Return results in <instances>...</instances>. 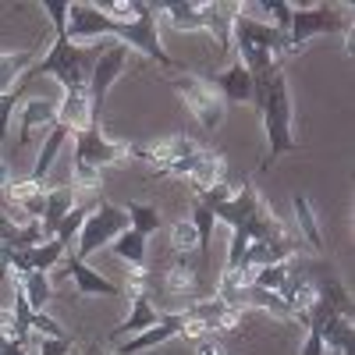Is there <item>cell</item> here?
I'll return each mask as SVG.
<instances>
[{
    "mask_svg": "<svg viewBox=\"0 0 355 355\" xmlns=\"http://www.w3.org/2000/svg\"><path fill=\"white\" fill-rule=\"evenodd\" d=\"M220 224H227L239 239L245 242H266V245H274V249H284V252H295V242H291V234L274 220V214L266 210V202L259 199V192L252 185H242V189H234L231 199L217 202V206H206Z\"/></svg>",
    "mask_w": 355,
    "mask_h": 355,
    "instance_id": "cell-1",
    "label": "cell"
},
{
    "mask_svg": "<svg viewBox=\"0 0 355 355\" xmlns=\"http://www.w3.org/2000/svg\"><path fill=\"white\" fill-rule=\"evenodd\" d=\"M231 53L252 78L281 68V57H288V36L277 33L270 21H259L252 4H239L231 18Z\"/></svg>",
    "mask_w": 355,
    "mask_h": 355,
    "instance_id": "cell-2",
    "label": "cell"
},
{
    "mask_svg": "<svg viewBox=\"0 0 355 355\" xmlns=\"http://www.w3.org/2000/svg\"><path fill=\"white\" fill-rule=\"evenodd\" d=\"M252 107L263 117V128H266V146H270L266 157L274 160V157L291 153L299 142L291 135V96H288L284 68H274V71L252 78Z\"/></svg>",
    "mask_w": 355,
    "mask_h": 355,
    "instance_id": "cell-3",
    "label": "cell"
},
{
    "mask_svg": "<svg viewBox=\"0 0 355 355\" xmlns=\"http://www.w3.org/2000/svg\"><path fill=\"white\" fill-rule=\"evenodd\" d=\"M93 64H96L93 53L75 46L68 40V33H57L53 36V50L43 57V61H36L33 68H28L18 78V85H28V82L40 78V75H53L57 82L64 85V93H75V89H85L89 85V71H93Z\"/></svg>",
    "mask_w": 355,
    "mask_h": 355,
    "instance_id": "cell-4",
    "label": "cell"
},
{
    "mask_svg": "<svg viewBox=\"0 0 355 355\" xmlns=\"http://www.w3.org/2000/svg\"><path fill=\"white\" fill-rule=\"evenodd\" d=\"M352 28V21L345 18V8H331V4H291V25H288V57L299 53L313 36H345Z\"/></svg>",
    "mask_w": 355,
    "mask_h": 355,
    "instance_id": "cell-5",
    "label": "cell"
},
{
    "mask_svg": "<svg viewBox=\"0 0 355 355\" xmlns=\"http://www.w3.org/2000/svg\"><path fill=\"white\" fill-rule=\"evenodd\" d=\"M107 33H114V36H121V43L132 50H142L150 61H157V64H164V68H178L174 64V57H167L164 53V46H160V25H157V15H153V8L150 4H139V15L132 18V21H114V18H107L103 21V36Z\"/></svg>",
    "mask_w": 355,
    "mask_h": 355,
    "instance_id": "cell-6",
    "label": "cell"
},
{
    "mask_svg": "<svg viewBox=\"0 0 355 355\" xmlns=\"http://www.w3.org/2000/svg\"><path fill=\"white\" fill-rule=\"evenodd\" d=\"M121 231H128V214L125 206H114V202H96L89 217L82 220V234H78V249H68L78 263H85L96 249H103L107 242H114Z\"/></svg>",
    "mask_w": 355,
    "mask_h": 355,
    "instance_id": "cell-7",
    "label": "cell"
},
{
    "mask_svg": "<svg viewBox=\"0 0 355 355\" xmlns=\"http://www.w3.org/2000/svg\"><path fill=\"white\" fill-rule=\"evenodd\" d=\"M167 85L182 96L185 110L196 117V121L206 128V132H217L224 125V100L220 93L206 82L202 75H185V78H167Z\"/></svg>",
    "mask_w": 355,
    "mask_h": 355,
    "instance_id": "cell-8",
    "label": "cell"
},
{
    "mask_svg": "<svg viewBox=\"0 0 355 355\" xmlns=\"http://www.w3.org/2000/svg\"><path fill=\"white\" fill-rule=\"evenodd\" d=\"M135 150H139V146L114 142L100 128H85L78 135V146H75V167H96V171H103L107 164L121 167V164H132L135 160Z\"/></svg>",
    "mask_w": 355,
    "mask_h": 355,
    "instance_id": "cell-9",
    "label": "cell"
},
{
    "mask_svg": "<svg viewBox=\"0 0 355 355\" xmlns=\"http://www.w3.org/2000/svg\"><path fill=\"white\" fill-rule=\"evenodd\" d=\"M202 146L185 135V132H174V135H164L157 139L153 146H139L135 150V160H146V164H153V178H167L174 171L178 160H189L192 153H199Z\"/></svg>",
    "mask_w": 355,
    "mask_h": 355,
    "instance_id": "cell-10",
    "label": "cell"
},
{
    "mask_svg": "<svg viewBox=\"0 0 355 355\" xmlns=\"http://www.w3.org/2000/svg\"><path fill=\"white\" fill-rule=\"evenodd\" d=\"M128 61V46L125 43H110L100 57H96V64L93 71H89V100H93V117L103 125V103H107V89L114 85V78L121 75Z\"/></svg>",
    "mask_w": 355,
    "mask_h": 355,
    "instance_id": "cell-11",
    "label": "cell"
},
{
    "mask_svg": "<svg viewBox=\"0 0 355 355\" xmlns=\"http://www.w3.org/2000/svg\"><path fill=\"white\" fill-rule=\"evenodd\" d=\"M182 327H185V313L178 309V313H164L150 331H142V334H135V338H125V341H117V355H135V352H150V348H157V345H164V341H171V338H178L182 334Z\"/></svg>",
    "mask_w": 355,
    "mask_h": 355,
    "instance_id": "cell-12",
    "label": "cell"
},
{
    "mask_svg": "<svg viewBox=\"0 0 355 355\" xmlns=\"http://www.w3.org/2000/svg\"><path fill=\"white\" fill-rule=\"evenodd\" d=\"M202 78L217 89L224 103H252V75L239 61H231V68L210 71V75H202Z\"/></svg>",
    "mask_w": 355,
    "mask_h": 355,
    "instance_id": "cell-13",
    "label": "cell"
},
{
    "mask_svg": "<svg viewBox=\"0 0 355 355\" xmlns=\"http://www.w3.org/2000/svg\"><path fill=\"white\" fill-rule=\"evenodd\" d=\"M189 182L196 185V192H206V189H214L220 182H227V164H224V153L217 150H202L196 153L192 160V174H189Z\"/></svg>",
    "mask_w": 355,
    "mask_h": 355,
    "instance_id": "cell-14",
    "label": "cell"
},
{
    "mask_svg": "<svg viewBox=\"0 0 355 355\" xmlns=\"http://www.w3.org/2000/svg\"><path fill=\"white\" fill-rule=\"evenodd\" d=\"M75 210V192L71 185H61V189H46V202H43V217H40V227L46 239H53V231L61 227V220Z\"/></svg>",
    "mask_w": 355,
    "mask_h": 355,
    "instance_id": "cell-15",
    "label": "cell"
},
{
    "mask_svg": "<svg viewBox=\"0 0 355 355\" xmlns=\"http://www.w3.org/2000/svg\"><path fill=\"white\" fill-rule=\"evenodd\" d=\"M64 274L75 281V288H78L82 295H107V299H117V295H121V284L100 277L96 270H89L85 263H78L75 256H68V270H64Z\"/></svg>",
    "mask_w": 355,
    "mask_h": 355,
    "instance_id": "cell-16",
    "label": "cell"
},
{
    "mask_svg": "<svg viewBox=\"0 0 355 355\" xmlns=\"http://www.w3.org/2000/svg\"><path fill=\"white\" fill-rule=\"evenodd\" d=\"M157 320L160 316L153 309V299H135L132 302V313L125 316V323H117V327L107 334V341H125L128 334H142V331H150Z\"/></svg>",
    "mask_w": 355,
    "mask_h": 355,
    "instance_id": "cell-17",
    "label": "cell"
},
{
    "mask_svg": "<svg viewBox=\"0 0 355 355\" xmlns=\"http://www.w3.org/2000/svg\"><path fill=\"white\" fill-rule=\"evenodd\" d=\"M33 68V50H11V53H0V96L11 93L18 85V78Z\"/></svg>",
    "mask_w": 355,
    "mask_h": 355,
    "instance_id": "cell-18",
    "label": "cell"
},
{
    "mask_svg": "<svg viewBox=\"0 0 355 355\" xmlns=\"http://www.w3.org/2000/svg\"><path fill=\"white\" fill-rule=\"evenodd\" d=\"M71 132L64 128V125H53L50 132H46V142H43V150H40V157H36V167H33V182H46V174H50V167H53V157L61 153V146H64V139H68Z\"/></svg>",
    "mask_w": 355,
    "mask_h": 355,
    "instance_id": "cell-19",
    "label": "cell"
},
{
    "mask_svg": "<svg viewBox=\"0 0 355 355\" xmlns=\"http://www.w3.org/2000/svg\"><path fill=\"white\" fill-rule=\"evenodd\" d=\"M192 227H196V234H199V263L210 270V242H214V227H217V217L206 210V206L196 199L192 202Z\"/></svg>",
    "mask_w": 355,
    "mask_h": 355,
    "instance_id": "cell-20",
    "label": "cell"
},
{
    "mask_svg": "<svg viewBox=\"0 0 355 355\" xmlns=\"http://www.w3.org/2000/svg\"><path fill=\"white\" fill-rule=\"evenodd\" d=\"M36 125H46V132L57 125V107L46 103V100H28L25 110H21V146L33 139V128Z\"/></svg>",
    "mask_w": 355,
    "mask_h": 355,
    "instance_id": "cell-21",
    "label": "cell"
},
{
    "mask_svg": "<svg viewBox=\"0 0 355 355\" xmlns=\"http://www.w3.org/2000/svg\"><path fill=\"white\" fill-rule=\"evenodd\" d=\"M291 206H295V224H299V234L313 249H323V234H320V224H316V214H313V202L302 192H295Z\"/></svg>",
    "mask_w": 355,
    "mask_h": 355,
    "instance_id": "cell-22",
    "label": "cell"
},
{
    "mask_svg": "<svg viewBox=\"0 0 355 355\" xmlns=\"http://www.w3.org/2000/svg\"><path fill=\"white\" fill-rule=\"evenodd\" d=\"M114 245V256L121 259V263H128V266H146V234H139V231H121L117 239L110 242Z\"/></svg>",
    "mask_w": 355,
    "mask_h": 355,
    "instance_id": "cell-23",
    "label": "cell"
},
{
    "mask_svg": "<svg viewBox=\"0 0 355 355\" xmlns=\"http://www.w3.org/2000/svg\"><path fill=\"white\" fill-rule=\"evenodd\" d=\"M125 214H128V227L132 231H139V234H157L160 227H164V220H160V214L153 210V206H142V202H128L125 206Z\"/></svg>",
    "mask_w": 355,
    "mask_h": 355,
    "instance_id": "cell-24",
    "label": "cell"
},
{
    "mask_svg": "<svg viewBox=\"0 0 355 355\" xmlns=\"http://www.w3.org/2000/svg\"><path fill=\"white\" fill-rule=\"evenodd\" d=\"M171 249H174V256H192V249L199 252V234H196L192 220H174L171 224Z\"/></svg>",
    "mask_w": 355,
    "mask_h": 355,
    "instance_id": "cell-25",
    "label": "cell"
},
{
    "mask_svg": "<svg viewBox=\"0 0 355 355\" xmlns=\"http://www.w3.org/2000/svg\"><path fill=\"white\" fill-rule=\"evenodd\" d=\"M89 210H93V206H75V210L61 220V227H57L53 231V239L57 242H61L64 249H71V239H75V234H78V227H82V220L89 217Z\"/></svg>",
    "mask_w": 355,
    "mask_h": 355,
    "instance_id": "cell-26",
    "label": "cell"
},
{
    "mask_svg": "<svg viewBox=\"0 0 355 355\" xmlns=\"http://www.w3.org/2000/svg\"><path fill=\"white\" fill-rule=\"evenodd\" d=\"M71 178H75V185H71L75 196H78V192H85V196H100V189H103V171H96V167H75Z\"/></svg>",
    "mask_w": 355,
    "mask_h": 355,
    "instance_id": "cell-27",
    "label": "cell"
},
{
    "mask_svg": "<svg viewBox=\"0 0 355 355\" xmlns=\"http://www.w3.org/2000/svg\"><path fill=\"white\" fill-rule=\"evenodd\" d=\"M21 93H25V85H15L11 93H4L0 96V146H4V139H8V121H11V107L21 100Z\"/></svg>",
    "mask_w": 355,
    "mask_h": 355,
    "instance_id": "cell-28",
    "label": "cell"
},
{
    "mask_svg": "<svg viewBox=\"0 0 355 355\" xmlns=\"http://www.w3.org/2000/svg\"><path fill=\"white\" fill-rule=\"evenodd\" d=\"M71 348H75V334H61V338L43 341V355H68Z\"/></svg>",
    "mask_w": 355,
    "mask_h": 355,
    "instance_id": "cell-29",
    "label": "cell"
},
{
    "mask_svg": "<svg viewBox=\"0 0 355 355\" xmlns=\"http://www.w3.org/2000/svg\"><path fill=\"white\" fill-rule=\"evenodd\" d=\"M306 345H302V355H323V352H327V348H323V338H320V323H306Z\"/></svg>",
    "mask_w": 355,
    "mask_h": 355,
    "instance_id": "cell-30",
    "label": "cell"
},
{
    "mask_svg": "<svg viewBox=\"0 0 355 355\" xmlns=\"http://www.w3.org/2000/svg\"><path fill=\"white\" fill-rule=\"evenodd\" d=\"M85 355H103V348H100V345H89V352H85Z\"/></svg>",
    "mask_w": 355,
    "mask_h": 355,
    "instance_id": "cell-31",
    "label": "cell"
},
{
    "mask_svg": "<svg viewBox=\"0 0 355 355\" xmlns=\"http://www.w3.org/2000/svg\"><path fill=\"white\" fill-rule=\"evenodd\" d=\"M103 355H117V352H103Z\"/></svg>",
    "mask_w": 355,
    "mask_h": 355,
    "instance_id": "cell-32",
    "label": "cell"
}]
</instances>
